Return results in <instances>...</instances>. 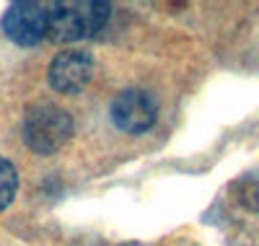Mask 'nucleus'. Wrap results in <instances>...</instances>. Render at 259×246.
<instances>
[{"label": "nucleus", "mask_w": 259, "mask_h": 246, "mask_svg": "<svg viewBox=\"0 0 259 246\" xmlns=\"http://www.w3.org/2000/svg\"><path fill=\"white\" fill-rule=\"evenodd\" d=\"M109 11H112L109 3H99V0L52 3L50 6V36L60 44L85 39L106 24Z\"/></svg>", "instance_id": "1"}, {"label": "nucleus", "mask_w": 259, "mask_h": 246, "mask_svg": "<svg viewBox=\"0 0 259 246\" xmlns=\"http://www.w3.org/2000/svg\"><path fill=\"white\" fill-rule=\"evenodd\" d=\"M70 138H73V119L68 111L55 104L31 109L24 119V143L39 155L55 153Z\"/></svg>", "instance_id": "2"}, {"label": "nucleus", "mask_w": 259, "mask_h": 246, "mask_svg": "<svg viewBox=\"0 0 259 246\" xmlns=\"http://www.w3.org/2000/svg\"><path fill=\"white\" fill-rule=\"evenodd\" d=\"M3 31L18 47H34L50 34V6L13 3L3 16Z\"/></svg>", "instance_id": "3"}, {"label": "nucleus", "mask_w": 259, "mask_h": 246, "mask_svg": "<svg viewBox=\"0 0 259 246\" xmlns=\"http://www.w3.org/2000/svg\"><path fill=\"white\" fill-rule=\"evenodd\" d=\"M94 78V57L83 50H65L50 65V86L60 94H78Z\"/></svg>", "instance_id": "5"}, {"label": "nucleus", "mask_w": 259, "mask_h": 246, "mask_svg": "<svg viewBox=\"0 0 259 246\" xmlns=\"http://www.w3.org/2000/svg\"><path fill=\"white\" fill-rule=\"evenodd\" d=\"M16 189H18V174H16V166L0 155V210H6L13 197H16Z\"/></svg>", "instance_id": "6"}, {"label": "nucleus", "mask_w": 259, "mask_h": 246, "mask_svg": "<svg viewBox=\"0 0 259 246\" xmlns=\"http://www.w3.org/2000/svg\"><path fill=\"white\" fill-rule=\"evenodd\" d=\"M236 189H239V199H241L246 208L259 210V174H256V176H246V179H241Z\"/></svg>", "instance_id": "7"}, {"label": "nucleus", "mask_w": 259, "mask_h": 246, "mask_svg": "<svg viewBox=\"0 0 259 246\" xmlns=\"http://www.w3.org/2000/svg\"><path fill=\"white\" fill-rule=\"evenodd\" d=\"M112 122L122 130V132H148L158 119V104L148 91L140 88H127V91L117 94V99L112 101Z\"/></svg>", "instance_id": "4"}]
</instances>
